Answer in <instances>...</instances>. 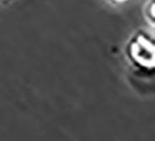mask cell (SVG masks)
Masks as SVG:
<instances>
[{
  "label": "cell",
  "mask_w": 155,
  "mask_h": 141,
  "mask_svg": "<svg viewBox=\"0 0 155 141\" xmlns=\"http://www.w3.org/2000/svg\"><path fill=\"white\" fill-rule=\"evenodd\" d=\"M114 2H117V3H123V2H127V0H114Z\"/></svg>",
  "instance_id": "2"
},
{
  "label": "cell",
  "mask_w": 155,
  "mask_h": 141,
  "mask_svg": "<svg viewBox=\"0 0 155 141\" xmlns=\"http://www.w3.org/2000/svg\"><path fill=\"white\" fill-rule=\"evenodd\" d=\"M132 57L144 67H154V46L149 40L139 37L138 41L132 45Z\"/></svg>",
  "instance_id": "1"
}]
</instances>
